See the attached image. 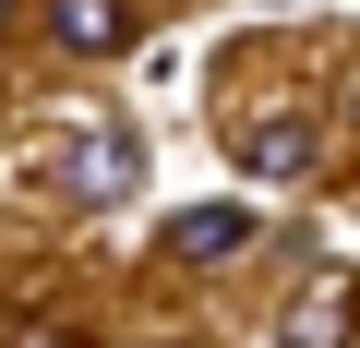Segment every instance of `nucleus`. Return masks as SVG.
Wrapping results in <instances>:
<instances>
[{
	"mask_svg": "<svg viewBox=\"0 0 360 348\" xmlns=\"http://www.w3.org/2000/svg\"><path fill=\"white\" fill-rule=\"evenodd\" d=\"M132 181H144V144H132V132H84V144L60 156V193H72V205H120Z\"/></svg>",
	"mask_w": 360,
	"mask_h": 348,
	"instance_id": "nucleus-1",
	"label": "nucleus"
},
{
	"mask_svg": "<svg viewBox=\"0 0 360 348\" xmlns=\"http://www.w3.org/2000/svg\"><path fill=\"white\" fill-rule=\"evenodd\" d=\"M229 156L252 168V181H312V156H324V144H312V120L264 108V120H240V132H229Z\"/></svg>",
	"mask_w": 360,
	"mask_h": 348,
	"instance_id": "nucleus-2",
	"label": "nucleus"
},
{
	"mask_svg": "<svg viewBox=\"0 0 360 348\" xmlns=\"http://www.w3.org/2000/svg\"><path fill=\"white\" fill-rule=\"evenodd\" d=\"M156 252L168 264H229V252H252V205H180L156 228Z\"/></svg>",
	"mask_w": 360,
	"mask_h": 348,
	"instance_id": "nucleus-3",
	"label": "nucleus"
},
{
	"mask_svg": "<svg viewBox=\"0 0 360 348\" xmlns=\"http://www.w3.org/2000/svg\"><path fill=\"white\" fill-rule=\"evenodd\" d=\"M348 336H360V276H324V288L276 324V348H348Z\"/></svg>",
	"mask_w": 360,
	"mask_h": 348,
	"instance_id": "nucleus-4",
	"label": "nucleus"
},
{
	"mask_svg": "<svg viewBox=\"0 0 360 348\" xmlns=\"http://www.w3.org/2000/svg\"><path fill=\"white\" fill-rule=\"evenodd\" d=\"M49 37L72 60H120L132 49V13H120V0H49Z\"/></svg>",
	"mask_w": 360,
	"mask_h": 348,
	"instance_id": "nucleus-5",
	"label": "nucleus"
},
{
	"mask_svg": "<svg viewBox=\"0 0 360 348\" xmlns=\"http://www.w3.org/2000/svg\"><path fill=\"white\" fill-rule=\"evenodd\" d=\"M25 348H84V336H72V324H37V336H25Z\"/></svg>",
	"mask_w": 360,
	"mask_h": 348,
	"instance_id": "nucleus-6",
	"label": "nucleus"
},
{
	"mask_svg": "<svg viewBox=\"0 0 360 348\" xmlns=\"http://www.w3.org/2000/svg\"><path fill=\"white\" fill-rule=\"evenodd\" d=\"M348 132H360V72H348Z\"/></svg>",
	"mask_w": 360,
	"mask_h": 348,
	"instance_id": "nucleus-7",
	"label": "nucleus"
},
{
	"mask_svg": "<svg viewBox=\"0 0 360 348\" xmlns=\"http://www.w3.org/2000/svg\"><path fill=\"white\" fill-rule=\"evenodd\" d=\"M0 25H13V0H0Z\"/></svg>",
	"mask_w": 360,
	"mask_h": 348,
	"instance_id": "nucleus-8",
	"label": "nucleus"
}]
</instances>
